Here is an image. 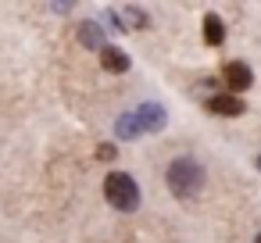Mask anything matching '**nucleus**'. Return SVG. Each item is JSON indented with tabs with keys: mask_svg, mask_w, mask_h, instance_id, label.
<instances>
[{
	"mask_svg": "<svg viewBox=\"0 0 261 243\" xmlns=\"http://www.w3.org/2000/svg\"><path fill=\"white\" fill-rule=\"evenodd\" d=\"M165 122H168V111L161 104H140L136 111H125L115 122V132H118V140H140L147 132H161Z\"/></svg>",
	"mask_w": 261,
	"mask_h": 243,
	"instance_id": "1",
	"label": "nucleus"
},
{
	"mask_svg": "<svg viewBox=\"0 0 261 243\" xmlns=\"http://www.w3.org/2000/svg\"><path fill=\"white\" fill-rule=\"evenodd\" d=\"M165 182H168V190H172L179 200H190V197H197L200 186H204V168H200L193 157H175V161L168 165V172H165Z\"/></svg>",
	"mask_w": 261,
	"mask_h": 243,
	"instance_id": "2",
	"label": "nucleus"
},
{
	"mask_svg": "<svg viewBox=\"0 0 261 243\" xmlns=\"http://www.w3.org/2000/svg\"><path fill=\"white\" fill-rule=\"evenodd\" d=\"M104 197H108V204L118 207V211H136V207H140V186H136V179H133L129 172H108V179H104Z\"/></svg>",
	"mask_w": 261,
	"mask_h": 243,
	"instance_id": "3",
	"label": "nucleus"
},
{
	"mask_svg": "<svg viewBox=\"0 0 261 243\" xmlns=\"http://www.w3.org/2000/svg\"><path fill=\"white\" fill-rule=\"evenodd\" d=\"M222 79H225V93H232V97L254 86V72H250L243 61H229V65L222 68Z\"/></svg>",
	"mask_w": 261,
	"mask_h": 243,
	"instance_id": "4",
	"label": "nucleus"
},
{
	"mask_svg": "<svg viewBox=\"0 0 261 243\" xmlns=\"http://www.w3.org/2000/svg\"><path fill=\"white\" fill-rule=\"evenodd\" d=\"M207 111H211V115H222V118H240L247 107H243L240 97H232V93H218V97L207 100Z\"/></svg>",
	"mask_w": 261,
	"mask_h": 243,
	"instance_id": "5",
	"label": "nucleus"
},
{
	"mask_svg": "<svg viewBox=\"0 0 261 243\" xmlns=\"http://www.w3.org/2000/svg\"><path fill=\"white\" fill-rule=\"evenodd\" d=\"M100 65H104V72L122 75V72H129V54L118 50V47H104V50H100Z\"/></svg>",
	"mask_w": 261,
	"mask_h": 243,
	"instance_id": "6",
	"label": "nucleus"
},
{
	"mask_svg": "<svg viewBox=\"0 0 261 243\" xmlns=\"http://www.w3.org/2000/svg\"><path fill=\"white\" fill-rule=\"evenodd\" d=\"M79 43L90 47V50H104V29L97 22H83L79 25Z\"/></svg>",
	"mask_w": 261,
	"mask_h": 243,
	"instance_id": "7",
	"label": "nucleus"
},
{
	"mask_svg": "<svg viewBox=\"0 0 261 243\" xmlns=\"http://www.w3.org/2000/svg\"><path fill=\"white\" fill-rule=\"evenodd\" d=\"M222 40H225L222 18H218V15H207V18H204V43H207V47H218Z\"/></svg>",
	"mask_w": 261,
	"mask_h": 243,
	"instance_id": "8",
	"label": "nucleus"
},
{
	"mask_svg": "<svg viewBox=\"0 0 261 243\" xmlns=\"http://www.w3.org/2000/svg\"><path fill=\"white\" fill-rule=\"evenodd\" d=\"M115 154H118V150H115L111 143H100V147H97V157H100V161H115Z\"/></svg>",
	"mask_w": 261,
	"mask_h": 243,
	"instance_id": "9",
	"label": "nucleus"
},
{
	"mask_svg": "<svg viewBox=\"0 0 261 243\" xmlns=\"http://www.w3.org/2000/svg\"><path fill=\"white\" fill-rule=\"evenodd\" d=\"M257 168H261V157H257Z\"/></svg>",
	"mask_w": 261,
	"mask_h": 243,
	"instance_id": "10",
	"label": "nucleus"
},
{
	"mask_svg": "<svg viewBox=\"0 0 261 243\" xmlns=\"http://www.w3.org/2000/svg\"><path fill=\"white\" fill-rule=\"evenodd\" d=\"M254 243H261V236H257V239H254Z\"/></svg>",
	"mask_w": 261,
	"mask_h": 243,
	"instance_id": "11",
	"label": "nucleus"
}]
</instances>
